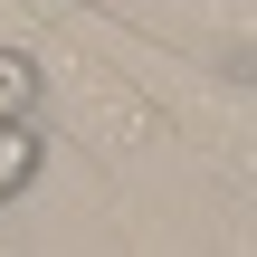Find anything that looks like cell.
Returning a JSON list of instances; mask_svg holds the SVG:
<instances>
[{"mask_svg":"<svg viewBox=\"0 0 257 257\" xmlns=\"http://www.w3.org/2000/svg\"><path fill=\"white\" fill-rule=\"evenodd\" d=\"M38 105H48L38 57H29V48H0V124H38Z\"/></svg>","mask_w":257,"mask_h":257,"instance_id":"cell-1","label":"cell"},{"mask_svg":"<svg viewBox=\"0 0 257 257\" xmlns=\"http://www.w3.org/2000/svg\"><path fill=\"white\" fill-rule=\"evenodd\" d=\"M38 181V124H0V200H19Z\"/></svg>","mask_w":257,"mask_h":257,"instance_id":"cell-2","label":"cell"}]
</instances>
